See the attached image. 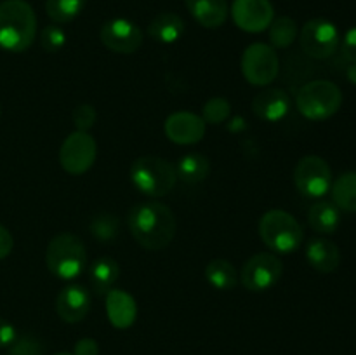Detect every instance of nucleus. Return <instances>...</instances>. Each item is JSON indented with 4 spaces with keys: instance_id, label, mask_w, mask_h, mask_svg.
<instances>
[{
    "instance_id": "24",
    "label": "nucleus",
    "mask_w": 356,
    "mask_h": 355,
    "mask_svg": "<svg viewBox=\"0 0 356 355\" xmlns=\"http://www.w3.org/2000/svg\"><path fill=\"white\" fill-rule=\"evenodd\" d=\"M205 278L218 291H232L238 284L236 268L233 267V263H229L228 260H222V258L209 261L207 267H205Z\"/></svg>"
},
{
    "instance_id": "11",
    "label": "nucleus",
    "mask_w": 356,
    "mask_h": 355,
    "mask_svg": "<svg viewBox=\"0 0 356 355\" xmlns=\"http://www.w3.org/2000/svg\"><path fill=\"white\" fill-rule=\"evenodd\" d=\"M282 274H284V265L275 254L259 253L243 263L240 281L249 291L261 292L273 287L280 281Z\"/></svg>"
},
{
    "instance_id": "23",
    "label": "nucleus",
    "mask_w": 356,
    "mask_h": 355,
    "mask_svg": "<svg viewBox=\"0 0 356 355\" xmlns=\"http://www.w3.org/2000/svg\"><path fill=\"white\" fill-rule=\"evenodd\" d=\"M174 167H176L177 180L190 184L204 181L209 176V171H211V164H209L207 157L197 152L184 153Z\"/></svg>"
},
{
    "instance_id": "26",
    "label": "nucleus",
    "mask_w": 356,
    "mask_h": 355,
    "mask_svg": "<svg viewBox=\"0 0 356 355\" xmlns=\"http://www.w3.org/2000/svg\"><path fill=\"white\" fill-rule=\"evenodd\" d=\"M268 30H270V42L273 49L289 47V45L294 44L299 33L298 23L289 16H280L277 19H273Z\"/></svg>"
},
{
    "instance_id": "12",
    "label": "nucleus",
    "mask_w": 356,
    "mask_h": 355,
    "mask_svg": "<svg viewBox=\"0 0 356 355\" xmlns=\"http://www.w3.org/2000/svg\"><path fill=\"white\" fill-rule=\"evenodd\" d=\"M101 42L117 54H132L143 44V31L125 17H113L101 26Z\"/></svg>"
},
{
    "instance_id": "38",
    "label": "nucleus",
    "mask_w": 356,
    "mask_h": 355,
    "mask_svg": "<svg viewBox=\"0 0 356 355\" xmlns=\"http://www.w3.org/2000/svg\"><path fill=\"white\" fill-rule=\"evenodd\" d=\"M58 355H72V354H58Z\"/></svg>"
},
{
    "instance_id": "39",
    "label": "nucleus",
    "mask_w": 356,
    "mask_h": 355,
    "mask_svg": "<svg viewBox=\"0 0 356 355\" xmlns=\"http://www.w3.org/2000/svg\"><path fill=\"white\" fill-rule=\"evenodd\" d=\"M0 111H2V108H0Z\"/></svg>"
},
{
    "instance_id": "21",
    "label": "nucleus",
    "mask_w": 356,
    "mask_h": 355,
    "mask_svg": "<svg viewBox=\"0 0 356 355\" xmlns=\"http://www.w3.org/2000/svg\"><path fill=\"white\" fill-rule=\"evenodd\" d=\"M308 221L316 233L332 235L341 225V209L334 202H316L309 207Z\"/></svg>"
},
{
    "instance_id": "33",
    "label": "nucleus",
    "mask_w": 356,
    "mask_h": 355,
    "mask_svg": "<svg viewBox=\"0 0 356 355\" xmlns=\"http://www.w3.org/2000/svg\"><path fill=\"white\" fill-rule=\"evenodd\" d=\"M343 56L348 61L356 63V26L346 31L343 38V45H341Z\"/></svg>"
},
{
    "instance_id": "18",
    "label": "nucleus",
    "mask_w": 356,
    "mask_h": 355,
    "mask_svg": "<svg viewBox=\"0 0 356 355\" xmlns=\"http://www.w3.org/2000/svg\"><path fill=\"white\" fill-rule=\"evenodd\" d=\"M306 260L320 274H332L341 263L339 247L325 237H316L306 246Z\"/></svg>"
},
{
    "instance_id": "34",
    "label": "nucleus",
    "mask_w": 356,
    "mask_h": 355,
    "mask_svg": "<svg viewBox=\"0 0 356 355\" xmlns=\"http://www.w3.org/2000/svg\"><path fill=\"white\" fill-rule=\"evenodd\" d=\"M16 338H17L16 327H14L9 320L0 317V348L10 347V345L16 341Z\"/></svg>"
},
{
    "instance_id": "3",
    "label": "nucleus",
    "mask_w": 356,
    "mask_h": 355,
    "mask_svg": "<svg viewBox=\"0 0 356 355\" xmlns=\"http://www.w3.org/2000/svg\"><path fill=\"white\" fill-rule=\"evenodd\" d=\"M49 271L63 281H73L83 271L87 263V251L80 237L63 232L52 237L45 253Z\"/></svg>"
},
{
    "instance_id": "17",
    "label": "nucleus",
    "mask_w": 356,
    "mask_h": 355,
    "mask_svg": "<svg viewBox=\"0 0 356 355\" xmlns=\"http://www.w3.org/2000/svg\"><path fill=\"white\" fill-rule=\"evenodd\" d=\"M106 315L111 326L117 329H127L138 317L136 299L124 289H111L106 294Z\"/></svg>"
},
{
    "instance_id": "2",
    "label": "nucleus",
    "mask_w": 356,
    "mask_h": 355,
    "mask_svg": "<svg viewBox=\"0 0 356 355\" xmlns=\"http://www.w3.org/2000/svg\"><path fill=\"white\" fill-rule=\"evenodd\" d=\"M37 37V16L26 0L0 2V47L23 52Z\"/></svg>"
},
{
    "instance_id": "28",
    "label": "nucleus",
    "mask_w": 356,
    "mask_h": 355,
    "mask_svg": "<svg viewBox=\"0 0 356 355\" xmlns=\"http://www.w3.org/2000/svg\"><path fill=\"white\" fill-rule=\"evenodd\" d=\"M118 228H120V221L111 212H101V214L94 216L90 219L89 232L99 242H110L118 235Z\"/></svg>"
},
{
    "instance_id": "6",
    "label": "nucleus",
    "mask_w": 356,
    "mask_h": 355,
    "mask_svg": "<svg viewBox=\"0 0 356 355\" xmlns=\"http://www.w3.org/2000/svg\"><path fill=\"white\" fill-rule=\"evenodd\" d=\"M343 93L339 86L330 80H313L299 89L296 106L308 120H327L339 111Z\"/></svg>"
},
{
    "instance_id": "9",
    "label": "nucleus",
    "mask_w": 356,
    "mask_h": 355,
    "mask_svg": "<svg viewBox=\"0 0 356 355\" xmlns=\"http://www.w3.org/2000/svg\"><path fill=\"white\" fill-rule=\"evenodd\" d=\"M294 183L305 197L320 198L330 191L332 171L322 157L306 155L296 166Z\"/></svg>"
},
{
    "instance_id": "37",
    "label": "nucleus",
    "mask_w": 356,
    "mask_h": 355,
    "mask_svg": "<svg viewBox=\"0 0 356 355\" xmlns=\"http://www.w3.org/2000/svg\"><path fill=\"white\" fill-rule=\"evenodd\" d=\"M346 77H348V80H350L351 84H355V86H356V63H353V65L348 66Z\"/></svg>"
},
{
    "instance_id": "29",
    "label": "nucleus",
    "mask_w": 356,
    "mask_h": 355,
    "mask_svg": "<svg viewBox=\"0 0 356 355\" xmlns=\"http://www.w3.org/2000/svg\"><path fill=\"white\" fill-rule=\"evenodd\" d=\"M232 115V104L226 97L216 96L211 97L209 101H205L204 108H202V118H204L205 124L218 125L226 122Z\"/></svg>"
},
{
    "instance_id": "4",
    "label": "nucleus",
    "mask_w": 356,
    "mask_h": 355,
    "mask_svg": "<svg viewBox=\"0 0 356 355\" xmlns=\"http://www.w3.org/2000/svg\"><path fill=\"white\" fill-rule=\"evenodd\" d=\"M259 237L275 253L289 254L301 247L305 232L291 212L271 209L259 219Z\"/></svg>"
},
{
    "instance_id": "30",
    "label": "nucleus",
    "mask_w": 356,
    "mask_h": 355,
    "mask_svg": "<svg viewBox=\"0 0 356 355\" xmlns=\"http://www.w3.org/2000/svg\"><path fill=\"white\" fill-rule=\"evenodd\" d=\"M66 33L58 24H49L40 31V45L47 52H58L65 47Z\"/></svg>"
},
{
    "instance_id": "35",
    "label": "nucleus",
    "mask_w": 356,
    "mask_h": 355,
    "mask_svg": "<svg viewBox=\"0 0 356 355\" xmlns=\"http://www.w3.org/2000/svg\"><path fill=\"white\" fill-rule=\"evenodd\" d=\"M73 355H99V345L92 338H82L75 343Z\"/></svg>"
},
{
    "instance_id": "22",
    "label": "nucleus",
    "mask_w": 356,
    "mask_h": 355,
    "mask_svg": "<svg viewBox=\"0 0 356 355\" xmlns=\"http://www.w3.org/2000/svg\"><path fill=\"white\" fill-rule=\"evenodd\" d=\"M90 285L97 296H106L113 289L115 282L120 275V267L117 261L110 256H103L96 260L90 267Z\"/></svg>"
},
{
    "instance_id": "31",
    "label": "nucleus",
    "mask_w": 356,
    "mask_h": 355,
    "mask_svg": "<svg viewBox=\"0 0 356 355\" xmlns=\"http://www.w3.org/2000/svg\"><path fill=\"white\" fill-rule=\"evenodd\" d=\"M7 355H44V345L38 338L26 334L23 338H16Z\"/></svg>"
},
{
    "instance_id": "16",
    "label": "nucleus",
    "mask_w": 356,
    "mask_h": 355,
    "mask_svg": "<svg viewBox=\"0 0 356 355\" xmlns=\"http://www.w3.org/2000/svg\"><path fill=\"white\" fill-rule=\"evenodd\" d=\"M252 111L261 120L278 122L291 111V97L284 89L271 87L254 97Z\"/></svg>"
},
{
    "instance_id": "13",
    "label": "nucleus",
    "mask_w": 356,
    "mask_h": 355,
    "mask_svg": "<svg viewBox=\"0 0 356 355\" xmlns=\"http://www.w3.org/2000/svg\"><path fill=\"white\" fill-rule=\"evenodd\" d=\"M232 16L240 30L259 33L270 28L275 9L270 0H233Z\"/></svg>"
},
{
    "instance_id": "27",
    "label": "nucleus",
    "mask_w": 356,
    "mask_h": 355,
    "mask_svg": "<svg viewBox=\"0 0 356 355\" xmlns=\"http://www.w3.org/2000/svg\"><path fill=\"white\" fill-rule=\"evenodd\" d=\"M86 2L87 0H47L45 10L54 23H70L82 13Z\"/></svg>"
},
{
    "instance_id": "1",
    "label": "nucleus",
    "mask_w": 356,
    "mask_h": 355,
    "mask_svg": "<svg viewBox=\"0 0 356 355\" xmlns=\"http://www.w3.org/2000/svg\"><path fill=\"white\" fill-rule=\"evenodd\" d=\"M127 225L136 242L148 251L165 249L176 235V216L160 202H141L129 211Z\"/></svg>"
},
{
    "instance_id": "7",
    "label": "nucleus",
    "mask_w": 356,
    "mask_h": 355,
    "mask_svg": "<svg viewBox=\"0 0 356 355\" xmlns=\"http://www.w3.org/2000/svg\"><path fill=\"white\" fill-rule=\"evenodd\" d=\"M301 47L309 58L313 59H329L336 54L339 47V30L336 24L323 17H315L305 23L301 33H299Z\"/></svg>"
},
{
    "instance_id": "8",
    "label": "nucleus",
    "mask_w": 356,
    "mask_h": 355,
    "mask_svg": "<svg viewBox=\"0 0 356 355\" xmlns=\"http://www.w3.org/2000/svg\"><path fill=\"white\" fill-rule=\"evenodd\" d=\"M278 70H280V63L271 45L256 42L243 51L242 73L247 82L252 86H270L277 79Z\"/></svg>"
},
{
    "instance_id": "19",
    "label": "nucleus",
    "mask_w": 356,
    "mask_h": 355,
    "mask_svg": "<svg viewBox=\"0 0 356 355\" xmlns=\"http://www.w3.org/2000/svg\"><path fill=\"white\" fill-rule=\"evenodd\" d=\"M184 3L195 21L205 28H219L228 19V0H184Z\"/></svg>"
},
{
    "instance_id": "32",
    "label": "nucleus",
    "mask_w": 356,
    "mask_h": 355,
    "mask_svg": "<svg viewBox=\"0 0 356 355\" xmlns=\"http://www.w3.org/2000/svg\"><path fill=\"white\" fill-rule=\"evenodd\" d=\"M72 117L76 131L89 132V129H92L96 124V110H94L92 104H79L73 110Z\"/></svg>"
},
{
    "instance_id": "14",
    "label": "nucleus",
    "mask_w": 356,
    "mask_h": 355,
    "mask_svg": "<svg viewBox=\"0 0 356 355\" xmlns=\"http://www.w3.org/2000/svg\"><path fill=\"white\" fill-rule=\"evenodd\" d=\"M205 122L200 115L191 111H176L163 124L165 136L176 145H195L205 136Z\"/></svg>"
},
{
    "instance_id": "5",
    "label": "nucleus",
    "mask_w": 356,
    "mask_h": 355,
    "mask_svg": "<svg viewBox=\"0 0 356 355\" xmlns=\"http://www.w3.org/2000/svg\"><path fill=\"white\" fill-rule=\"evenodd\" d=\"M131 181L143 195L163 197L176 184V167L162 157H139L131 167Z\"/></svg>"
},
{
    "instance_id": "20",
    "label": "nucleus",
    "mask_w": 356,
    "mask_h": 355,
    "mask_svg": "<svg viewBox=\"0 0 356 355\" xmlns=\"http://www.w3.org/2000/svg\"><path fill=\"white\" fill-rule=\"evenodd\" d=\"M148 33L159 44H174L184 35V21L174 13H160L148 24Z\"/></svg>"
},
{
    "instance_id": "25",
    "label": "nucleus",
    "mask_w": 356,
    "mask_h": 355,
    "mask_svg": "<svg viewBox=\"0 0 356 355\" xmlns=\"http://www.w3.org/2000/svg\"><path fill=\"white\" fill-rule=\"evenodd\" d=\"M330 194L337 207L348 212H356V171L341 174L330 187Z\"/></svg>"
},
{
    "instance_id": "10",
    "label": "nucleus",
    "mask_w": 356,
    "mask_h": 355,
    "mask_svg": "<svg viewBox=\"0 0 356 355\" xmlns=\"http://www.w3.org/2000/svg\"><path fill=\"white\" fill-rule=\"evenodd\" d=\"M96 139L83 131H75L63 141L59 150V162L68 174L79 176L87 173L96 162Z\"/></svg>"
},
{
    "instance_id": "15",
    "label": "nucleus",
    "mask_w": 356,
    "mask_h": 355,
    "mask_svg": "<svg viewBox=\"0 0 356 355\" xmlns=\"http://www.w3.org/2000/svg\"><path fill=\"white\" fill-rule=\"evenodd\" d=\"M90 310V292L83 285H68L56 299V312L61 320L76 324L87 317Z\"/></svg>"
},
{
    "instance_id": "36",
    "label": "nucleus",
    "mask_w": 356,
    "mask_h": 355,
    "mask_svg": "<svg viewBox=\"0 0 356 355\" xmlns=\"http://www.w3.org/2000/svg\"><path fill=\"white\" fill-rule=\"evenodd\" d=\"M13 247H14L13 235H10V232L6 228V226L0 225V260L9 256Z\"/></svg>"
}]
</instances>
